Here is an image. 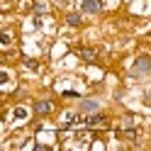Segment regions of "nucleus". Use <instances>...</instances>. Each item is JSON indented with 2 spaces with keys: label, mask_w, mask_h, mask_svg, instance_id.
Masks as SVG:
<instances>
[{
  "label": "nucleus",
  "mask_w": 151,
  "mask_h": 151,
  "mask_svg": "<svg viewBox=\"0 0 151 151\" xmlns=\"http://www.w3.org/2000/svg\"><path fill=\"white\" fill-rule=\"evenodd\" d=\"M149 68H151V59L149 56H139L137 63H134V68H132V73L134 76H144V73H149Z\"/></svg>",
  "instance_id": "obj_1"
},
{
  "label": "nucleus",
  "mask_w": 151,
  "mask_h": 151,
  "mask_svg": "<svg viewBox=\"0 0 151 151\" xmlns=\"http://www.w3.org/2000/svg\"><path fill=\"white\" fill-rule=\"evenodd\" d=\"M81 10L88 12V15H98V12L102 10V0H83Z\"/></svg>",
  "instance_id": "obj_2"
},
{
  "label": "nucleus",
  "mask_w": 151,
  "mask_h": 151,
  "mask_svg": "<svg viewBox=\"0 0 151 151\" xmlns=\"http://www.w3.org/2000/svg\"><path fill=\"white\" fill-rule=\"evenodd\" d=\"M34 112H37V115H49V112H51V102L49 100H39V102H34Z\"/></svg>",
  "instance_id": "obj_3"
},
{
  "label": "nucleus",
  "mask_w": 151,
  "mask_h": 151,
  "mask_svg": "<svg viewBox=\"0 0 151 151\" xmlns=\"http://www.w3.org/2000/svg\"><path fill=\"white\" fill-rule=\"evenodd\" d=\"M81 110H83V112H90V115H95V112L100 110V102H95V100H83V102H81Z\"/></svg>",
  "instance_id": "obj_4"
},
{
  "label": "nucleus",
  "mask_w": 151,
  "mask_h": 151,
  "mask_svg": "<svg viewBox=\"0 0 151 151\" xmlns=\"http://www.w3.org/2000/svg\"><path fill=\"white\" fill-rule=\"evenodd\" d=\"M46 10H49V5H46L44 0H37V3H34V12H37V15H44Z\"/></svg>",
  "instance_id": "obj_5"
},
{
  "label": "nucleus",
  "mask_w": 151,
  "mask_h": 151,
  "mask_svg": "<svg viewBox=\"0 0 151 151\" xmlns=\"http://www.w3.org/2000/svg\"><path fill=\"white\" fill-rule=\"evenodd\" d=\"M66 22H68L71 27H78V24H81V15H78V12H71L68 17H66Z\"/></svg>",
  "instance_id": "obj_6"
},
{
  "label": "nucleus",
  "mask_w": 151,
  "mask_h": 151,
  "mask_svg": "<svg viewBox=\"0 0 151 151\" xmlns=\"http://www.w3.org/2000/svg\"><path fill=\"white\" fill-rule=\"evenodd\" d=\"M81 56L86 61H95V51H90V49H81Z\"/></svg>",
  "instance_id": "obj_7"
},
{
  "label": "nucleus",
  "mask_w": 151,
  "mask_h": 151,
  "mask_svg": "<svg viewBox=\"0 0 151 151\" xmlns=\"http://www.w3.org/2000/svg\"><path fill=\"white\" fill-rule=\"evenodd\" d=\"M86 122H88V124L93 127V124H102V122H105V117H102V115H95V117H88Z\"/></svg>",
  "instance_id": "obj_8"
},
{
  "label": "nucleus",
  "mask_w": 151,
  "mask_h": 151,
  "mask_svg": "<svg viewBox=\"0 0 151 151\" xmlns=\"http://www.w3.org/2000/svg\"><path fill=\"white\" fill-rule=\"evenodd\" d=\"M12 42V34L10 32H0V44H10Z\"/></svg>",
  "instance_id": "obj_9"
},
{
  "label": "nucleus",
  "mask_w": 151,
  "mask_h": 151,
  "mask_svg": "<svg viewBox=\"0 0 151 151\" xmlns=\"http://www.w3.org/2000/svg\"><path fill=\"white\" fill-rule=\"evenodd\" d=\"M15 117H17V119H24V117H27V110H24V107H17V110H15Z\"/></svg>",
  "instance_id": "obj_10"
},
{
  "label": "nucleus",
  "mask_w": 151,
  "mask_h": 151,
  "mask_svg": "<svg viewBox=\"0 0 151 151\" xmlns=\"http://www.w3.org/2000/svg\"><path fill=\"white\" fill-rule=\"evenodd\" d=\"M24 66H27V68H32V71H37V68H39V63H37V61H32V59H27V61H24Z\"/></svg>",
  "instance_id": "obj_11"
},
{
  "label": "nucleus",
  "mask_w": 151,
  "mask_h": 151,
  "mask_svg": "<svg viewBox=\"0 0 151 151\" xmlns=\"http://www.w3.org/2000/svg\"><path fill=\"white\" fill-rule=\"evenodd\" d=\"M122 137H127V139H134V129H124V132H122Z\"/></svg>",
  "instance_id": "obj_12"
},
{
  "label": "nucleus",
  "mask_w": 151,
  "mask_h": 151,
  "mask_svg": "<svg viewBox=\"0 0 151 151\" xmlns=\"http://www.w3.org/2000/svg\"><path fill=\"white\" fill-rule=\"evenodd\" d=\"M7 78H10L7 73H0V86H3V83H7Z\"/></svg>",
  "instance_id": "obj_13"
}]
</instances>
